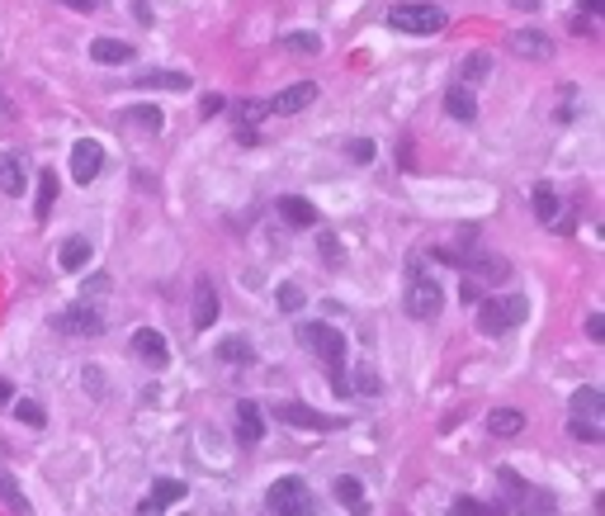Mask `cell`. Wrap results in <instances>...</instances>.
I'll return each instance as SVG.
<instances>
[{"label": "cell", "mask_w": 605, "mask_h": 516, "mask_svg": "<svg viewBox=\"0 0 605 516\" xmlns=\"http://www.w3.org/2000/svg\"><path fill=\"white\" fill-rule=\"evenodd\" d=\"M530 318V298L525 294H502V298H483L478 304V332L483 336H506Z\"/></svg>", "instance_id": "obj_1"}, {"label": "cell", "mask_w": 605, "mask_h": 516, "mask_svg": "<svg viewBox=\"0 0 605 516\" xmlns=\"http://www.w3.org/2000/svg\"><path fill=\"white\" fill-rule=\"evenodd\" d=\"M402 308H407L411 322H435L440 313H445V289H440L431 275H421V270L411 266V284H407Z\"/></svg>", "instance_id": "obj_2"}, {"label": "cell", "mask_w": 605, "mask_h": 516, "mask_svg": "<svg viewBox=\"0 0 605 516\" xmlns=\"http://www.w3.org/2000/svg\"><path fill=\"white\" fill-rule=\"evenodd\" d=\"M298 342L322 365H332V370L346 365V336H341V327H332V322H298Z\"/></svg>", "instance_id": "obj_3"}, {"label": "cell", "mask_w": 605, "mask_h": 516, "mask_svg": "<svg viewBox=\"0 0 605 516\" xmlns=\"http://www.w3.org/2000/svg\"><path fill=\"white\" fill-rule=\"evenodd\" d=\"M388 24L397 34H421V38H431V34H440L449 24V15L440 5H431V0H417V5H393V15H388Z\"/></svg>", "instance_id": "obj_4"}, {"label": "cell", "mask_w": 605, "mask_h": 516, "mask_svg": "<svg viewBox=\"0 0 605 516\" xmlns=\"http://www.w3.org/2000/svg\"><path fill=\"white\" fill-rule=\"evenodd\" d=\"M497 479H502V488H506V493H511V502H516L511 512H520V516H554V497H548L544 488H530L511 465H502Z\"/></svg>", "instance_id": "obj_5"}, {"label": "cell", "mask_w": 605, "mask_h": 516, "mask_svg": "<svg viewBox=\"0 0 605 516\" xmlns=\"http://www.w3.org/2000/svg\"><path fill=\"white\" fill-rule=\"evenodd\" d=\"M270 512L274 516H318V502H312V493L302 488V479H280V483H270Z\"/></svg>", "instance_id": "obj_6"}, {"label": "cell", "mask_w": 605, "mask_h": 516, "mask_svg": "<svg viewBox=\"0 0 605 516\" xmlns=\"http://www.w3.org/2000/svg\"><path fill=\"white\" fill-rule=\"evenodd\" d=\"M463 275H469V284H463V298H478V284H487V280H506L511 275V261L506 256H492V251H469L463 256Z\"/></svg>", "instance_id": "obj_7"}, {"label": "cell", "mask_w": 605, "mask_h": 516, "mask_svg": "<svg viewBox=\"0 0 605 516\" xmlns=\"http://www.w3.org/2000/svg\"><path fill=\"white\" fill-rule=\"evenodd\" d=\"M57 327L66 336H104V313H100V308H90V304H72V308H62V313H57Z\"/></svg>", "instance_id": "obj_8"}, {"label": "cell", "mask_w": 605, "mask_h": 516, "mask_svg": "<svg viewBox=\"0 0 605 516\" xmlns=\"http://www.w3.org/2000/svg\"><path fill=\"white\" fill-rule=\"evenodd\" d=\"M100 171H104V147L95 142V138H76V147H72V175H76V185H90Z\"/></svg>", "instance_id": "obj_9"}, {"label": "cell", "mask_w": 605, "mask_h": 516, "mask_svg": "<svg viewBox=\"0 0 605 516\" xmlns=\"http://www.w3.org/2000/svg\"><path fill=\"white\" fill-rule=\"evenodd\" d=\"M185 493H189V488L180 479H157V483H151V493L137 502V516H161L166 507H175V502H185Z\"/></svg>", "instance_id": "obj_10"}, {"label": "cell", "mask_w": 605, "mask_h": 516, "mask_svg": "<svg viewBox=\"0 0 605 516\" xmlns=\"http://www.w3.org/2000/svg\"><path fill=\"white\" fill-rule=\"evenodd\" d=\"M280 422L302 427V431H336L341 417H326V412H318V407H308V403H280Z\"/></svg>", "instance_id": "obj_11"}, {"label": "cell", "mask_w": 605, "mask_h": 516, "mask_svg": "<svg viewBox=\"0 0 605 516\" xmlns=\"http://www.w3.org/2000/svg\"><path fill=\"white\" fill-rule=\"evenodd\" d=\"M133 356L142 365H151V370H166V365H171V342L161 332L142 327V332H133Z\"/></svg>", "instance_id": "obj_12"}, {"label": "cell", "mask_w": 605, "mask_h": 516, "mask_svg": "<svg viewBox=\"0 0 605 516\" xmlns=\"http://www.w3.org/2000/svg\"><path fill=\"white\" fill-rule=\"evenodd\" d=\"M506 43H511V52H516V58H530V62H544V58H554V38H548V34H540V29H516L511 38H506Z\"/></svg>", "instance_id": "obj_13"}, {"label": "cell", "mask_w": 605, "mask_h": 516, "mask_svg": "<svg viewBox=\"0 0 605 516\" xmlns=\"http://www.w3.org/2000/svg\"><path fill=\"white\" fill-rule=\"evenodd\" d=\"M312 100H318V86H312V81H294L288 90H280L270 100V114H298V110H308Z\"/></svg>", "instance_id": "obj_14"}, {"label": "cell", "mask_w": 605, "mask_h": 516, "mask_svg": "<svg viewBox=\"0 0 605 516\" xmlns=\"http://www.w3.org/2000/svg\"><path fill=\"white\" fill-rule=\"evenodd\" d=\"M260 436H265V412H260L251 398H241L237 403V441L241 445H256Z\"/></svg>", "instance_id": "obj_15"}, {"label": "cell", "mask_w": 605, "mask_h": 516, "mask_svg": "<svg viewBox=\"0 0 605 516\" xmlns=\"http://www.w3.org/2000/svg\"><path fill=\"white\" fill-rule=\"evenodd\" d=\"M218 322V289L213 280H199L195 284V332H209Z\"/></svg>", "instance_id": "obj_16"}, {"label": "cell", "mask_w": 605, "mask_h": 516, "mask_svg": "<svg viewBox=\"0 0 605 516\" xmlns=\"http://www.w3.org/2000/svg\"><path fill=\"white\" fill-rule=\"evenodd\" d=\"M133 86H142V90H189V76L166 72V66H147V72L133 76Z\"/></svg>", "instance_id": "obj_17"}, {"label": "cell", "mask_w": 605, "mask_h": 516, "mask_svg": "<svg viewBox=\"0 0 605 516\" xmlns=\"http://www.w3.org/2000/svg\"><path fill=\"white\" fill-rule=\"evenodd\" d=\"M530 199H534V219H540L544 227H554V223L563 219V199H558V189H554V185H544V181H540Z\"/></svg>", "instance_id": "obj_18"}, {"label": "cell", "mask_w": 605, "mask_h": 516, "mask_svg": "<svg viewBox=\"0 0 605 516\" xmlns=\"http://www.w3.org/2000/svg\"><path fill=\"white\" fill-rule=\"evenodd\" d=\"M487 431L492 436H502V441H511L525 431V412H516V407H492L487 412Z\"/></svg>", "instance_id": "obj_19"}, {"label": "cell", "mask_w": 605, "mask_h": 516, "mask_svg": "<svg viewBox=\"0 0 605 516\" xmlns=\"http://www.w3.org/2000/svg\"><path fill=\"white\" fill-rule=\"evenodd\" d=\"M280 219L288 227H312V223H318V209H312V199H302V195H284L280 199Z\"/></svg>", "instance_id": "obj_20"}, {"label": "cell", "mask_w": 605, "mask_h": 516, "mask_svg": "<svg viewBox=\"0 0 605 516\" xmlns=\"http://www.w3.org/2000/svg\"><path fill=\"white\" fill-rule=\"evenodd\" d=\"M572 417H582V422H601V417H605V393L582 384L572 393Z\"/></svg>", "instance_id": "obj_21"}, {"label": "cell", "mask_w": 605, "mask_h": 516, "mask_svg": "<svg viewBox=\"0 0 605 516\" xmlns=\"http://www.w3.org/2000/svg\"><path fill=\"white\" fill-rule=\"evenodd\" d=\"M24 185H29L24 181V161L15 152H0V195L15 199V195H24Z\"/></svg>", "instance_id": "obj_22"}, {"label": "cell", "mask_w": 605, "mask_h": 516, "mask_svg": "<svg viewBox=\"0 0 605 516\" xmlns=\"http://www.w3.org/2000/svg\"><path fill=\"white\" fill-rule=\"evenodd\" d=\"M445 114L459 119V124H473V119H478L473 90H469V86H449V95H445Z\"/></svg>", "instance_id": "obj_23"}, {"label": "cell", "mask_w": 605, "mask_h": 516, "mask_svg": "<svg viewBox=\"0 0 605 516\" xmlns=\"http://www.w3.org/2000/svg\"><path fill=\"white\" fill-rule=\"evenodd\" d=\"M90 58L100 62V66H123V62L133 58V48L119 43V38H95V43H90Z\"/></svg>", "instance_id": "obj_24"}, {"label": "cell", "mask_w": 605, "mask_h": 516, "mask_svg": "<svg viewBox=\"0 0 605 516\" xmlns=\"http://www.w3.org/2000/svg\"><path fill=\"white\" fill-rule=\"evenodd\" d=\"M119 124H133V128H147V133H157L161 124H166V114H161L157 104H128V110L119 114Z\"/></svg>", "instance_id": "obj_25"}, {"label": "cell", "mask_w": 605, "mask_h": 516, "mask_svg": "<svg viewBox=\"0 0 605 516\" xmlns=\"http://www.w3.org/2000/svg\"><path fill=\"white\" fill-rule=\"evenodd\" d=\"M218 360H223V365H251L256 346L246 342V336H223V342H218Z\"/></svg>", "instance_id": "obj_26"}, {"label": "cell", "mask_w": 605, "mask_h": 516, "mask_svg": "<svg viewBox=\"0 0 605 516\" xmlns=\"http://www.w3.org/2000/svg\"><path fill=\"white\" fill-rule=\"evenodd\" d=\"M57 266L62 270H86L90 266V242L86 237H66L62 251H57Z\"/></svg>", "instance_id": "obj_27"}, {"label": "cell", "mask_w": 605, "mask_h": 516, "mask_svg": "<svg viewBox=\"0 0 605 516\" xmlns=\"http://www.w3.org/2000/svg\"><path fill=\"white\" fill-rule=\"evenodd\" d=\"M449 516H511L502 502H478V497H454L449 502Z\"/></svg>", "instance_id": "obj_28"}, {"label": "cell", "mask_w": 605, "mask_h": 516, "mask_svg": "<svg viewBox=\"0 0 605 516\" xmlns=\"http://www.w3.org/2000/svg\"><path fill=\"white\" fill-rule=\"evenodd\" d=\"M52 204H57V175L52 171H38V199H34V213H38V223L52 213Z\"/></svg>", "instance_id": "obj_29"}, {"label": "cell", "mask_w": 605, "mask_h": 516, "mask_svg": "<svg viewBox=\"0 0 605 516\" xmlns=\"http://www.w3.org/2000/svg\"><path fill=\"white\" fill-rule=\"evenodd\" d=\"M0 502H5V507L15 512V516H29V497L19 493L15 474H5V469H0Z\"/></svg>", "instance_id": "obj_30"}, {"label": "cell", "mask_w": 605, "mask_h": 516, "mask_svg": "<svg viewBox=\"0 0 605 516\" xmlns=\"http://www.w3.org/2000/svg\"><path fill=\"white\" fill-rule=\"evenodd\" d=\"M227 114L237 119L241 128H256V119H265L270 104H265V100H237V104H227Z\"/></svg>", "instance_id": "obj_31"}, {"label": "cell", "mask_w": 605, "mask_h": 516, "mask_svg": "<svg viewBox=\"0 0 605 516\" xmlns=\"http://www.w3.org/2000/svg\"><path fill=\"white\" fill-rule=\"evenodd\" d=\"M280 43H284V52H308V58H318V52H322V38L308 34V29H302V34H284Z\"/></svg>", "instance_id": "obj_32"}, {"label": "cell", "mask_w": 605, "mask_h": 516, "mask_svg": "<svg viewBox=\"0 0 605 516\" xmlns=\"http://www.w3.org/2000/svg\"><path fill=\"white\" fill-rule=\"evenodd\" d=\"M568 436L586 441V445H601L605 441V427L601 422H582V417H568Z\"/></svg>", "instance_id": "obj_33"}, {"label": "cell", "mask_w": 605, "mask_h": 516, "mask_svg": "<svg viewBox=\"0 0 605 516\" xmlns=\"http://www.w3.org/2000/svg\"><path fill=\"white\" fill-rule=\"evenodd\" d=\"M302 298H308V294H302V284L284 280V284H280V294H274V304H280V313H298V308H302Z\"/></svg>", "instance_id": "obj_34"}, {"label": "cell", "mask_w": 605, "mask_h": 516, "mask_svg": "<svg viewBox=\"0 0 605 516\" xmlns=\"http://www.w3.org/2000/svg\"><path fill=\"white\" fill-rule=\"evenodd\" d=\"M336 497H341V502H346V507H350L355 516H360V512H364V488H360V483H355V479H336Z\"/></svg>", "instance_id": "obj_35"}, {"label": "cell", "mask_w": 605, "mask_h": 516, "mask_svg": "<svg viewBox=\"0 0 605 516\" xmlns=\"http://www.w3.org/2000/svg\"><path fill=\"white\" fill-rule=\"evenodd\" d=\"M15 417H19L24 427H43V422H48V407L34 403V398H19V403H15Z\"/></svg>", "instance_id": "obj_36"}, {"label": "cell", "mask_w": 605, "mask_h": 516, "mask_svg": "<svg viewBox=\"0 0 605 516\" xmlns=\"http://www.w3.org/2000/svg\"><path fill=\"white\" fill-rule=\"evenodd\" d=\"M318 247H322V261H326V266H341V261H346V251H341L336 233H322V237H318Z\"/></svg>", "instance_id": "obj_37"}, {"label": "cell", "mask_w": 605, "mask_h": 516, "mask_svg": "<svg viewBox=\"0 0 605 516\" xmlns=\"http://www.w3.org/2000/svg\"><path fill=\"white\" fill-rule=\"evenodd\" d=\"M492 72V58H469L463 62V81H483Z\"/></svg>", "instance_id": "obj_38"}, {"label": "cell", "mask_w": 605, "mask_h": 516, "mask_svg": "<svg viewBox=\"0 0 605 516\" xmlns=\"http://www.w3.org/2000/svg\"><path fill=\"white\" fill-rule=\"evenodd\" d=\"M355 384H360V393H379V389H383V379H379V370L360 365V379H355Z\"/></svg>", "instance_id": "obj_39"}, {"label": "cell", "mask_w": 605, "mask_h": 516, "mask_svg": "<svg viewBox=\"0 0 605 516\" xmlns=\"http://www.w3.org/2000/svg\"><path fill=\"white\" fill-rule=\"evenodd\" d=\"M346 152H350L355 161H374V142H369V138H355V142L346 147Z\"/></svg>", "instance_id": "obj_40"}, {"label": "cell", "mask_w": 605, "mask_h": 516, "mask_svg": "<svg viewBox=\"0 0 605 516\" xmlns=\"http://www.w3.org/2000/svg\"><path fill=\"white\" fill-rule=\"evenodd\" d=\"M586 336H591V342H605V313H591L586 318Z\"/></svg>", "instance_id": "obj_41"}, {"label": "cell", "mask_w": 605, "mask_h": 516, "mask_svg": "<svg viewBox=\"0 0 605 516\" xmlns=\"http://www.w3.org/2000/svg\"><path fill=\"white\" fill-rule=\"evenodd\" d=\"M86 389L95 393V398H100V393H104V379H100V370H86Z\"/></svg>", "instance_id": "obj_42"}, {"label": "cell", "mask_w": 605, "mask_h": 516, "mask_svg": "<svg viewBox=\"0 0 605 516\" xmlns=\"http://www.w3.org/2000/svg\"><path fill=\"white\" fill-rule=\"evenodd\" d=\"M223 104H227L223 95H203V114H218V110H223Z\"/></svg>", "instance_id": "obj_43"}, {"label": "cell", "mask_w": 605, "mask_h": 516, "mask_svg": "<svg viewBox=\"0 0 605 516\" xmlns=\"http://www.w3.org/2000/svg\"><path fill=\"white\" fill-rule=\"evenodd\" d=\"M582 5V15H605V0H577Z\"/></svg>", "instance_id": "obj_44"}, {"label": "cell", "mask_w": 605, "mask_h": 516, "mask_svg": "<svg viewBox=\"0 0 605 516\" xmlns=\"http://www.w3.org/2000/svg\"><path fill=\"white\" fill-rule=\"evenodd\" d=\"M15 398V384H10V379H0V403H10Z\"/></svg>", "instance_id": "obj_45"}, {"label": "cell", "mask_w": 605, "mask_h": 516, "mask_svg": "<svg viewBox=\"0 0 605 516\" xmlns=\"http://www.w3.org/2000/svg\"><path fill=\"white\" fill-rule=\"evenodd\" d=\"M516 10H525V15H534V10H540V0H511Z\"/></svg>", "instance_id": "obj_46"}, {"label": "cell", "mask_w": 605, "mask_h": 516, "mask_svg": "<svg viewBox=\"0 0 605 516\" xmlns=\"http://www.w3.org/2000/svg\"><path fill=\"white\" fill-rule=\"evenodd\" d=\"M72 10H95V0H66Z\"/></svg>", "instance_id": "obj_47"}, {"label": "cell", "mask_w": 605, "mask_h": 516, "mask_svg": "<svg viewBox=\"0 0 605 516\" xmlns=\"http://www.w3.org/2000/svg\"><path fill=\"white\" fill-rule=\"evenodd\" d=\"M180 516H189V512H180Z\"/></svg>", "instance_id": "obj_48"}]
</instances>
